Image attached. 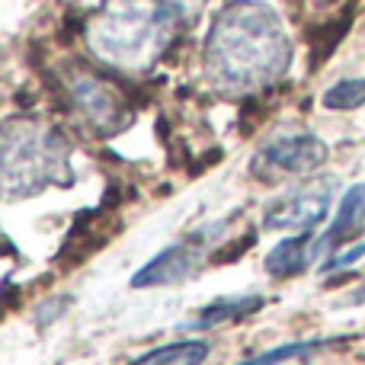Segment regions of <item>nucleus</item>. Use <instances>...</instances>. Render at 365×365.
<instances>
[{"label":"nucleus","instance_id":"obj_1","mask_svg":"<svg viewBox=\"0 0 365 365\" xmlns=\"http://www.w3.org/2000/svg\"><path fill=\"white\" fill-rule=\"evenodd\" d=\"M292 61V42L272 6L234 0L215 16L205 38V71L227 93L259 90L279 81Z\"/></svg>","mask_w":365,"mask_h":365},{"label":"nucleus","instance_id":"obj_2","mask_svg":"<svg viewBox=\"0 0 365 365\" xmlns=\"http://www.w3.org/2000/svg\"><path fill=\"white\" fill-rule=\"evenodd\" d=\"M173 36V13L160 0H106L87 29V42L119 71H145Z\"/></svg>","mask_w":365,"mask_h":365},{"label":"nucleus","instance_id":"obj_3","mask_svg":"<svg viewBox=\"0 0 365 365\" xmlns=\"http://www.w3.org/2000/svg\"><path fill=\"white\" fill-rule=\"evenodd\" d=\"M4 192L10 199L36 195L51 182H71V145L36 122H6L4 128Z\"/></svg>","mask_w":365,"mask_h":365},{"label":"nucleus","instance_id":"obj_4","mask_svg":"<svg viewBox=\"0 0 365 365\" xmlns=\"http://www.w3.org/2000/svg\"><path fill=\"white\" fill-rule=\"evenodd\" d=\"M68 93L74 109L100 132H119L128 125L132 113H128V103L106 77L93 74V71L74 68L68 74Z\"/></svg>","mask_w":365,"mask_h":365},{"label":"nucleus","instance_id":"obj_5","mask_svg":"<svg viewBox=\"0 0 365 365\" xmlns=\"http://www.w3.org/2000/svg\"><path fill=\"white\" fill-rule=\"evenodd\" d=\"M327 164V145L308 132H292L269 141L253 160V173L259 180L279 177H308Z\"/></svg>","mask_w":365,"mask_h":365},{"label":"nucleus","instance_id":"obj_6","mask_svg":"<svg viewBox=\"0 0 365 365\" xmlns=\"http://www.w3.org/2000/svg\"><path fill=\"white\" fill-rule=\"evenodd\" d=\"M212 244V231H195L186 240L164 247L154 259H148L138 272L132 276V289H158V285H177L192 276L199 259L205 257V247Z\"/></svg>","mask_w":365,"mask_h":365},{"label":"nucleus","instance_id":"obj_7","mask_svg":"<svg viewBox=\"0 0 365 365\" xmlns=\"http://www.w3.org/2000/svg\"><path fill=\"white\" fill-rule=\"evenodd\" d=\"M330 195H334L330 182H314V186L276 202V205L266 212L263 227H269V231H298V234L311 231V227H317L327 218Z\"/></svg>","mask_w":365,"mask_h":365},{"label":"nucleus","instance_id":"obj_8","mask_svg":"<svg viewBox=\"0 0 365 365\" xmlns=\"http://www.w3.org/2000/svg\"><path fill=\"white\" fill-rule=\"evenodd\" d=\"M362 225H365V182H356L340 199V208H336V218H334V225H330V231L314 244L317 253L336 250V247H343L346 240L359 237Z\"/></svg>","mask_w":365,"mask_h":365},{"label":"nucleus","instance_id":"obj_9","mask_svg":"<svg viewBox=\"0 0 365 365\" xmlns=\"http://www.w3.org/2000/svg\"><path fill=\"white\" fill-rule=\"evenodd\" d=\"M259 308H263V298H259V295L221 298V302H212L208 308H202L199 314H195L182 330H208V327H218V324H227V321H240V317L253 314V311H259Z\"/></svg>","mask_w":365,"mask_h":365},{"label":"nucleus","instance_id":"obj_10","mask_svg":"<svg viewBox=\"0 0 365 365\" xmlns=\"http://www.w3.org/2000/svg\"><path fill=\"white\" fill-rule=\"evenodd\" d=\"M317 253V247H311V240L304 234L298 237H289L282 240L279 247H272V253L266 257V272L276 279H289V276H298V272L308 269L311 257Z\"/></svg>","mask_w":365,"mask_h":365},{"label":"nucleus","instance_id":"obj_11","mask_svg":"<svg viewBox=\"0 0 365 365\" xmlns=\"http://www.w3.org/2000/svg\"><path fill=\"white\" fill-rule=\"evenodd\" d=\"M212 353L205 340H177V343H164L158 349H148L138 359H132L128 365H202Z\"/></svg>","mask_w":365,"mask_h":365},{"label":"nucleus","instance_id":"obj_12","mask_svg":"<svg viewBox=\"0 0 365 365\" xmlns=\"http://www.w3.org/2000/svg\"><path fill=\"white\" fill-rule=\"evenodd\" d=\"M353 13H356V4H349L336 19H327V23L314 26V29L308 32V38H311V55H314V68H321V64L336 51V45H340L343 36L349 32V19H353Z\"/></svg>","mask_w":365,"mask_h":365},{"label":"nucleus","instance_id":"obj_13","mask_svg":"<svg viewBox=\"0 0 365 365\" xmlns=\"http://www.w3.org/2000/svg\"><path fill=\"white\" fill-rule=\"evenodd\" d=\"M343 340H302V343H285V346H276L269 353H259L253 359L240 362V365H282V362H292V359H302V356H314L327 346H336Z\"/></svg>","mask_w":365,"mask_h":365},{"label":"nucleus","instance_id":"obj_14","mask_svg":"<svg viewBox=\"0 0 365 365\" xmlns=\"http://www.w3.org/2000/svg\"><path fill=\"white\" fill-rule=\"evenodd\" d=\"M365 103V77H349L340 81L324 93V106L336 109V113H349V109H359Z\"/></svg>","mask_w":365,"mask_h":365},{"label":"nucleus","instance_id":"obj_15","mask_svg":"<svg viewBox=\"0 0 365 365\" xmlns=\"http://www.w3.org/2000/svg\"><path fill=\"white\" fill-rule=\"evenodd\" d=\"M362 257H365V244H359V247H349V250H346V253H340V257H330L327 263H324V272L343 269V266L356 263V259H362Z\"/></svg>","mask_w":365,"mask_h":365},{"label":"nucleus","instance_id":"obj_16","mask_svg":"<svg viewBox=\"0 0 365 365\" xmlns=\"http://www.w3.org/2000/svg\"><path fill=\"white\" fill-rule=\"evenodd\" d=\"M356 302H365V289H362V292H356Z\"/></svg>","mask_w":365,"mask_h":365}]
</instances>
